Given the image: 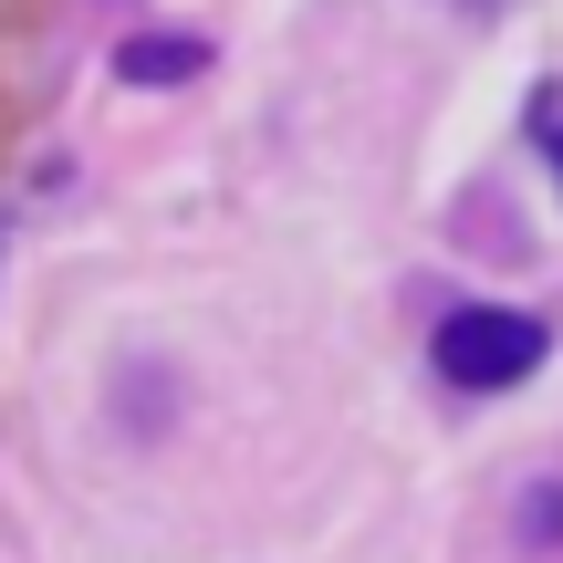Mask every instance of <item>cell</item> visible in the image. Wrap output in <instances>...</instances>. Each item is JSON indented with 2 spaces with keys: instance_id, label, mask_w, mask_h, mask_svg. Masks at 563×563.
<instances>
[{
  "instance_id": "obj_2",
  "label": "cell",
  "mask_w": 563,
  "mask_h": 563,
  "mask_svg": "<svg viewBox=\"0 0 563 563\" xmlns=\"http://www.w3.org/2000/svg\"><path fill=\"white\" fill-rule=\"evenodd\" d=\"M199 74V42H125V84H178Z\"/></svg>"
},
{
  "instance_id": "obj_4",
  "label": "cell",
  "mask_w": 563,
  "mask_h": 563,
  "mask_svg": "<svg viewBox=\"0 0 563 563\" xmlns=\"http://www.w3.org/2000/svg\"><path fill=\"white\" fill-rule=\"evenodd\" d=\"M11 136H21V104H11V95H0V157H11Z\"/></svg>"
},
{
  "instance_id": "obj_3",
  "label": "cell",
  "mask_w": 563,
  "mask_h": 563,
  "mask_svg": "<svg viewBox=\"0 0 563 563\" xmlns=\"http://www.w3.org/2000/svg\"><path fill=\"white\" fill-rule=\"evenodd\" d=\"M532 136H543V157H553V178H563V95H532Z\"/></svg>"
},
{
  "instance_id": "obj_5",
  "label": "cell",
  "mask_w": 563,
  "mask_h": 563,
  "mask_svg": "<svg viewBox=\"0 0 563 563\" xmlns=\"http://www.w3.org/2000/svg\"><path fill=\"white\" fill-rule=\"evenodd\" d=\"M32 11H42V0H0V21H32Z\"/></svg>"
},
{
  "instance_id": "obj_1",
  "label": "cell",
  "mask_w": 563,
  "mask_h": 563,
  "mask_svg": "<svg viewBox=\"0 0 563 563\" xmlns=\"http://www.w3.org/2000/svg\"><path fill=\"white\" fill-rule=\"evenodd\" d=\"M543 355H553V334L532 313H511V302H449L439 334H428V365H439L460 397H501V386H522Z\"/></svg>"
},
{
  "instance_id": "obj_6",
  "label": "cell",
  "mask_w": 563,
  "mask_h": 563,
  "mask_svg": "<svg viewBox=\"0 0 563 563\" xmlns=\"http://www.w3.org/2000/svg\"><path fill=\"white\" fill-rule=\"evenodd\" d=\"M460 11H501V0H460Z\"/></svg>"
}]
</instances>
